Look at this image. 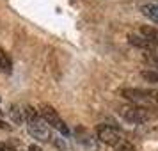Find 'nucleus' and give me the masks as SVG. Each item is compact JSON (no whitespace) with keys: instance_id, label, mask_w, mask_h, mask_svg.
Masks as SVG:
<instances>
[{"instance_id":"423d86ee","label":"nucleus","mask_w":158,"mask_h":151,"mask_svg":"<svg viewBox=\"0 0 158 151\" xmlns=\"http://www.w3.org/2000/svg\"><path fill=\"white\" fill-rule=\"evenodd\" d=\"M140 36H142L151 46H156L158 48V29H155V27H148V25H142V27H140Z\"/></svg>"},{"instance_id":"9d476101","label":"nucleus","mask_w":158,"mask_h":151,"mask_svg":"<svg viewBox=\"0 0 158 151\" xmlns=\"http://www.w3.org/2000/svg\"><path fill=\"white\" fill-rule=\"evenodd\" d=\"M140 77H142L144 80L151 82V84H156L158 86V71H142Z\"/></svg>"},{"instance_id":"f8f14e48","label":"nucleus","mask_w":158,"mask_h":151,"mask_svg":"<svg viewBox=\"0 0 158 151\" xmlns=\"http://www.w3.org/2000/svg\"><path fill=\"white\" fill-rule=\"evenodd\" d=\"M23 114H25V117H27V121H30V123L37 119V110L34 107H25Z\"/></svg>"},{"instance_id":"7ed1b4c3","label":"nucleus","mask_w":158,"mask_h":151,"mask_svg":"<svg viewBox=\"0 0 158 151\" xmlns=\"http://www.w3.org/2000/svg\"><path fill=\"white\" fill-rule=\"evenodd\" d=\"M41 115L44 117V121L48 123V124H52V126H55L57 130H60L64 135H68V133H69L68 126H66L64 121L59 117L57 110L52 107V105H41Z\"/></svg>"},{"instance_id":"6e6552de","label":"nucleus","mask_w":158,"mask_h":151,"mask_svg":"<svg viewBox=\"0 0 158 151\" xmlns=\"http://www.w3.org/2000/svg\"><path fill=\"white\" fill-rule=\"evenodd\" d=\"M128 41L131 44H133V46H139V48H146V50H153V46H151L149 43H148V41H146V39H144L142 36H137V34H130L128 36Z\"/></svg>"},{"instance_id":"9b49d317","label":"nucleus","mask_w":158,"mask_h":151,"mask_svg":"<svg viewBox=\"0 0 158 151\" xmlns=\"http://www.w3.org/2000/svg\"><path fill=\"white\" fill-rule=\"evenodd\" d=\"M144 59H146V61H148V62L153 66V68H156V69H158V52H155V50L148 52Z\"/></svg>"},{"instance_id":"4468645a","label":"nucleus","mask_w":158,"mask_h":151,"mask_svg":"<svg viewBox=\"0 0 158 151\" xmlns=\"http://www.w3.org/2000/svg\"><path fill=\"white\" fill-rule=\"evenodd\" d=\"M11 117H13V121H15V123H20V121H22V115H20V112H18V108H13Z\"/></svg>"},{"instance_id":"f03ea898","label":"nucleus","mask_w":158,"mask_h":151,"mask_svg":"<svg viewBox=\"0 0 158 151\" xmlns=\"http://www.w3.org/2000/svg\"><path fill=\"white\" fill-rule=\"evenodd\" d=\"M96 132H98V139L101 142L107 144V146H112V148H117L124 141V137L119 133V130L110 126V124H100Z\"/></svg>"},{"instance_id":"0eeeda50","label":"nucleus","mask_w":158,"mask_h":151,"mask_svg":"<svg viewBox=\"0 0 158 151\" xmlns=\"http://www.w3.org/2000/svg\"><path fill=\"white\" fill-rule=\"evenodd\" d=\"M140 11H142L144 16H148L151 22H155L158 25V4H153V2L144 4L142 7H140Z\"/></svg>"},{"instance_id":"f257e3e1","label":"nucleus","mask_w":158,"mask_h":151,"mask_svg":"<svg viewBox=\"0 0 158 151\" xmlns=\"http://www.w3.org/2000/svg\"><path fill=\"white\" fill-rule=\"evenodd\" d=\"M119 115H121L124 121L133 123V124H142V123H148L151 119V112L146 107H140V105H123L119 107Z\"/></svg>"},{"instance_id":"20e7f679","label":"nucleus","mask_w":158,"mask_h":151,"mask_svg":"<svg viewBox=\"0 0 158 151\" xmlns=\"http://www.w3.org/2000/svg\"><path fill=\"white\" fill-rule=\"evenodd\" d=\"M121 94L137 105V103H140V101H146V103H148V101H153L155 91H144V89H123Z\"/></svg>"},{"instance_id":"2eb2a0df","label":"nucleus","mask_w":158,"mask_h":151,"mask_svg":"<svg viewBox=\"0 0 158 151\" xmlns=\"http://www.w3.org/2000/svg\"><path fill=\"white\" fill-rule=\"evenodd\" d=\"M0 151H15L11 146H7V144H0Z\"/></svg>"},{"instance_id":"ddd939ff","label":"nucleus","mask_w":158,"mask_h":151,"mask_svg":"<svg viewBox=\"0 0 158 151\" xmlns=\"http://www.w3.org/2000/svg\"><path fill=\"white\" fill-rule=\"evenodd\" d=\"M115 151H135V148H133V144L131 142H128V141L124 139V141L115 148Z\"/></svg>"},{"instance_id":"39448f33","label":"nucleus","mask_w":158,"mask_h":151,"mask_svg":"<svg viewBox=\"0 0 158 151\" xmlns=\"http://www.w3.org/2000/svg\"><path fill=\"white\" fill-rule=\"evenodd\" d=\"M29 133L32 137H36L39 141H48L50 139V128H48V124H44L43 121H32L29 124Z\"/></svg>"},{"instance_id":"1a4fd4ad","label":"nucleus","mask_w":158,"mask_h":151,"mask_svg":"<svg viewBox=\"0 0 158 151\" xmlns=\"http://www.w3.org/2000/svg\"><path fill=\"white\" fill-rule=\"evenodd\" d=\"M0 69H4V71L11 69V59L7 57V53L4 52V48H0Z\"/></svg>"},{"instance_id":"dca6fc26","label":"nucleus","mask_w":158,"mask_h":151,"mask_svg":"<svg viewBox=\"0 0 158 151\" xmlns=\"http://www.w3.org/2000/svg\"><path fill=\"white\" fill-rule=\"evenodd\" d=\"M153 101L156 103V107H158V93H155V96H153Z\"/></svg>"}]
</instances>
